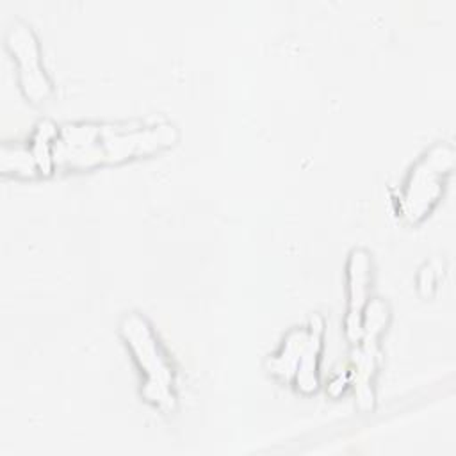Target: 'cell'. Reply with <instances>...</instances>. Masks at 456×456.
Instances as JSON below:
<instances>
[{
  "instance_id": "6da1fadb",
  "label": "cell",
  "mask_w": 456,
  "mask_h": 456,
  "mask_svg": "<svg viewBox=\"0 0 456 456\" xmlns=\"http://www.w3.org/2000/svg\"><path fill=\"white\" fill-rule=\"evenodd\" d=\"M125 333H126V338H130L135 353L139 354V362L141 365H144L148 369V372L155 370V383L157 387H162L166 390V383H167V369L164 367L162 360L159 358L157 354V347H155V342L151 340V335H150V330L146 328V324L137 319V317H132L126 321V326L123 328Z\"/></svg>"
}]
</instances>
